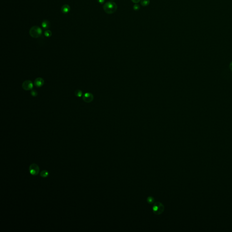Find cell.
Listing matches in <instances>:
<instances>
[{
  "label": "cell",
  "mask_w": 232,
  "mask_h": 232,
  "mask_svg": "<svg viewBox=\"0 0 232 232\" xmlns=\"http://www.w3.org/2000/svg\"><path fill=\"white\" fill-rule=\"evenodd\" d=\"M103 9L105 12L108 14H112L115 13L117 9L116 3L113 1H108L103 6Z\"/></svg>",
  "instance_id": "obj_1"
},
{
  "label": "cell",
  "mask_w": 232,
  "mask_h": 232,
  "mask_svg": "<svg viewBox=\"0 0 232 232\" xmlns=\"http://www.w3.org/2000/svg\"><path fill=\"white\" fill-rule=\"evenodd\" d=\"M29 34L33 38H38L42 35V30L39 26H34L30 29Z\"/></svg>",
  "instance_id": "obj_2"
},
{
  "label": "cell",
  "mask_w": 232,
  "mask_h": 232,
  "mask_svg": "<svg viewBox=\"0 0 232 232\" xmlns=\"http://www.w3.org/2000/svg\"><path fill=\"white\" fill-rule=\"evenodd\" d=\"M164 207L161 203L157 202L154 204L153 207V212L156 215H160L163 212Z\"/></svg>",
  "instance_id": "obj_3"
},
{
  "label": "cell",
  "mask_w": 232,
  "mask_h": 232,
  "mask_svg": "<svg viewBox=\"0 0 232 232\" xmlns=\"http://www.w3.org/2000/svg\"><path fill=\"white\" fill-rule=\"evenodd\" d=\"M29 171L31 175L36 176L40 172V168L36 164H32L29 167Z\"/></svg>",
  "instance_id": "obj_4"
},
{
  "label": "cell",
  "mask_w": 232,
  "mask_h": 232,
  "mask_svg": "<svg viewBox=\"0 0 232 232\" xmlns=\"http://www.w3.org/2000/svg\"><path fill=\"white\" fill-rule=\"evenodd\" d=\"M22 87L25 90H31L33 88V84L31 80H27L23 83Z\"/></svg>",
  "instance_id": "obj_5"
},
{
  "label": "cell",
  "mask_w": 232,
  "mask_h": 232,
  "mask_svg": "<svg viewBox=\"0 0 232 232\" xmlns=\"http://www.w3.org/2000/svg\"><path fill=\"white\" fill-rule=\"evenodd\" d=\"M94 95L89 93H85L83 96V100L87 103H90L94 100Z\"/></svg>",
  "instance_id": "obj_6"
},
{
  "label": "cell",
  "mask_w": 232,
  "mask_h": 232,
  "mask_svg": "<svg viewBox=\"0 0 232 232\" xmlns=\"http://www.w3.org/2000/svg\"><path fill=\"white\" fill-rule=\"evenodd\" d=\"M44 84V80L41 78H37V79H35L34 81V84L37 87L40 88L43 86Z\"/></svg>",
  "instance_id": "obj_7"
},
{
  "label": "cell",
  "mask_w": 232,
  "mask_h": 232,
  "mask_svg": "<svg viewBox=\"0 0 232 232\" xmlns=\"http://www.w3.org/2000/svg\"><path fill=\"white\" fill-rule=\"evenodd\" d=\"M61 11L63 14H68L70 11V6L68 4H65L61 7Z\"/></svg>",
  "instance_id": "obj_8"
},
{
  "label": "cell",
  "mask_w": 232,
  "mask_h": 232,
  "mask_svg": "<svg viewBox=\"0 0 232 232\" xmlns=\"http://www.w3.org/2000/svg\"><path fill=\"white\" fill-rule=\"evenodd\" d=\"M41 26L44 30H47L50 28V22L48 20H44L41 24Z\"/></svg>",
  "instance_id": "obj_9"
},
{
  "label": "cell",
  "mask_w": 232,
  "mask_h": 232,
  "mask_svg": "<svg viewBox=\"0 0 232 232\" xmlns=\"http://www.w3.org/2000/svg\"><path fill=\"white\" fill-rule=\"evenodd\" d=\"M40 176L43 178H45L49 176V172L46 170H44L40 173Z\"/></svg>",
  "instance_id": "obj_10"
},
{
  "label": "cell",
  "mask_w": 232,
  "mask_h": 232,
  "mask_svg": "<svg viewBox=\"0 0 232 232\" xmlns=\"http://www.w3.org/2000/svg\"><path fill=\"white\" fill-rule=\"evenodd\" d=\"M150 3V0H141V4L143 6H148Z\"/></svg>",
  "instance_id": "obj_11"
},
{
  "label": "cell",
  "mask_w": 232,
  "mask_h": 232,
  "mask_svg": "<svg viewBox=\"0 0 232 232\" xmlns=\"http://www.w3.org/2000/svg\"><path fill=\"white\" fill-rule=\"evenodd\" d=\"M75 95L77 97H81L83 95V93L82 92V91L80 90H79V89H78V90H76L75 91Z\"/></svg>",
  "instance_id": "obj_12"
},
{
  "label": "cell",
  "mask_w": 232,
  "mask_h": 232,
  "mask_svg": "<svg viewBox=\"0 0 232 232\" xmlns=\"http://www.w3.org/2000/svg\"><path fill=\"white\" fill-rule=\"evenodd\" d=\"M44 35L46 37H50L52 36V32L50 30H46L44 32Z\"/></svg>",
  "instance_id": "obj_13"
},
{
  "label": "cell",
  "mask_w": 232,
  "mask_h": 232,
  "mask_svg": "<svg viewBox=\"0 0 232 232\" xmlns=\"http://www.w3.org/2000/svg\"><path fill=\"white\" fill-rule=\"evenodd\" d=\"M31 94V96L34 97H37V95H38V93H37V91H36L35 90H32Z\"/></svg>",
  "instance_id": "obj_14"
},
{
  "label": "cell",
  "mask_w": 232,
  "mask_h": 232,
  "mask_svg": "<svg viewBox=\"0 0 232 232\" xmlns=\"http://www.w3.org/2000/svg\"><path fill=\"white\" fill-rule=\"evenodd\" d=\"M133 8L134 11H138L140 9V5H138V4H135L133 6Z\"/></svg>",
  "instance_id": "obj_15"
},
{
  "label": "cell",
  "mask_w": 232,
  "mask_h": 232,
  "mask_svg": "<svg viewBox=\"0 0 232 232\" xmlns=\"http://www.w3.org/2000/svg\"><path fill=\"white\" fill-rule=\"evenodd\" d=\"M147 201L149 204H152L154 201V199L152 197H149L147 198Z\"/></svg>",
  "instance_id": "obj_16"
},
{
  "label": "cell",
  "mask_w": 232,
  "mask_h": 232,
  "mask_svg": "<svg viewBox=\"0 0 232 232\" xmlns=\"http://www.w3.org/2000/svg\"><path fill=\"white\" fill-rule=\"evenodd\" d=\"M98 2L100 4H102L103 3H104L105 2V0H97Z\"/></svg>",
  "instance_id": "obj_17"
},
{
  "label": "cell",
  "mask_w": 232,
  "mask_h": 232,
  "mask_svg": "<svg viewBox=\"0 0 232 232\" xmlns=\"http://www.w3.org/2000/svg\"><path fill=\"white\" fill-rule=\"evenodd\" d=\"M131 0L133 3L137 4V3H138L141 0Z\"/></svg>",
  "instance_id": "obj_18"
},
{
  "label": "cell",
  "mask_w": 232,
  "mask_h": 232,
  "mask_svg": "<svg viewBox=\"0 0 232 232\" xmlns=\"http://www.w3.org/2000/svg\"><path fill=\"white\" fill-rule=\"evenodd\" d=\"M229 67L230 69L231 70V71H232V61H231V62H230V63L229 65Z\"/></svg>",
  "instance_id": "obj_19"
},
{
  "label": "cell",
  "mask_w": 232,
  "mask_h": 232,
  "mask_svg": "<svg viewBox=\"0 0 232 232\" xmlns=\"http://www.w3.org/2000/svg\"></svg>",
  "instance_id": "obj_20"
}]
</instances>
